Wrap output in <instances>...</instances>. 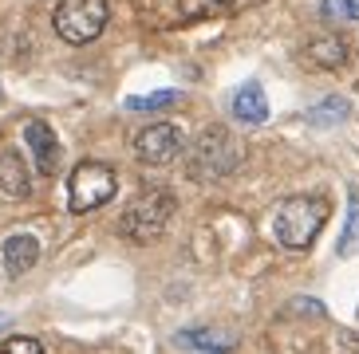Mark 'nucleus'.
<instances>
[{
  "mask_svg": "<svg viewBox=\"0 0 359 354\" xmlns=\"http://www.w3.org/2000/svg\"><path fill=\"white\" fill-rule=\"evenodd\" d=\"M355 248H359V189H351L348 193V220H344V232H339L336 252L348 260Z\"/></svg>",
  "mask_w": 359,
  "mask_h": 354,
  "instance_id": "15",
  "label": "nucleus"
},
{
  "mask_svg": "<svg viewBox=\"0 0 359 354\" xmlns=\"http://www.w3.org/2000/svg\"><path fill=\"white\" fill-rule=\"evenodd\" d=\"M245 162V146L225 126H205L190 146V177L194 181H222Z\"/></svg>",
  "mask_w": 359,
  "mask_h": 354,
  "instance_id": "2",
  "label": "nucleus"
},
{
  "mask_svg": "<svg viewBox=\"0 0 359 354\" xmlns=\"http://www.w3.org/2000/svg\"><path fill=\"white\" fill-rule=\"evenodd\" d=\"M4 323H8V319H4V315H0V327H4Z\"/></svg>",
  "mask_w": 359,
  "mask_h": 354,
  "instance_id": "19",
  "label": "nucleus"
},
{
  "mask_svg": "<svg viewBox=\"0 0 359 354\" xmlns=\"http://www.w3.org/2000/svg\"><path fill=\"white\" fill-rule=\"evenodd\" d=\"M174 343L198 354H229L233 351V334L229 331H178Z\"/></svg>",
  "mask_w": 359,
  "mask_h": 354,
  "instance_id": "13",
  "label": "nucleus"
},
{
  "mask_svg": "<svg viewBox=\"0 0 359 354\" xmlns=\"http://www.w3.org/2000/svg\"><path fill=\"white\" fill-rule=\"evenodd\" d=\"M237 0H135V12L154 28L166 24H194V20H217L233 12Z\"/></svg>",
  "mask_w": 359,
  "mask_h": 354,
  "instance_id": "6",
  "label": "nucleus"
},
{
  "mask_svg": "<svg viewBox=\"0 0 359 354\" xmlns=\"http://www.w3.org/2000/svg\"><path fill=\"white\" fill-rule=\"evenodd\" d=\"M327 213H332V205H327L324 197H316V193L285 197L273 213V236L280 240L288 252H308L312 244H316Z\"/></svg>",
  "mask_w": 359,
  "mask_h": 354,
  "instance_id": "1",
  "label": "nucleus"
},
{
  "mask_svg": "<svg viewBox=\"0 0 359 354\" xmlns=\"http://www.w3.org/2000/svg\"><path fill=\"white\" fill-rule=\"evenodd\" d=\"M182 94L178 91H154V94H135V99H127V111H162V106H174Z\"/></svg>",
  "mask_w": 359,
  "mask_h": 354,
  "instance_id": "17",
  "label": "nucleus"
},
{
  "mask_svg": "<svg viewBox=\"0 0 359 354\" xmlns=\"http://www.w3.org/2000/svg\"><path fill=\"white\" fill-rule=\"evenodd\" d=\"M107 20H111V4L107 0H60L55 4V36L64 43H91L103 36Z\"/></svg>",
  "mask_w": 359,
  "mask_h": 354,
  "instance_id": "4",
  "label": "nucleus"
},
{
  "mask_svg": "<svg viewBox=\"0 0 359 354\" xmlns=\"http://www.w3.org/2000/svg\"><path fill=\"white\" fill-rule=\"evenodd\" d=\"M304 59L320 71H339L348 63V43L339 36H316V40L304 43Z\"/></svg>",
  "mask_w": 359,
  "mask_h": 354,
  "instance_id": "11",
  "label": "nucleus"
},
{
  "mask_svg": "<svg viewBox=\"0 0 359 354\" xmlns=\"http://www.w3.org/2000/svg\"><path fill=\"white\" fill-rule=\"evenodd\" d=\"M32 193V177L24 169V157L16 150H4L0 154V197L4 201H20Z\"/></svg>",
  "mask_w": 359,
  "mask_h": 354,
  "instance_id": "9",
  "label": "nucleus"
},
{
  "mask_svg": "<svg viewBox=\"0 0 359 354\" xmlns=\"http://www.w3.org/2000/svg\"><path fill=\"white\" fill-rule=\"evenodd\" d=\"M0 354H43V343L32 334H12L0 343Z\"/></svg>",
  "mask_w": 359,
  "mask_h": 354,
  "instance_id": "18",
  "label": "nucleus"
},
{
  "mask_svg": "<svg viewBox=\"0 0 359 354\" xmlns=\"http://www.w3.org/2000/svg\"><path fill=\"white\" fill-rule=\"evenodd\" d=\"M170 217H174V193L170 189H142L118 217L123 236L135 244H154L166 232Z\"/></svg>",
  "mask_w": 359,
  "mask_h": 354,
  "instance_id": "3",
  "label": "nucleus"
},
{
  "mask_svg": "<svg viewBox=\"0 0 359 354\" xmlns=\"http://www.w3.org/2000/svg\"><path fill=\"white\" fill-rule=\"evenodd\" d=\"M348 115H351V103L339 99V94H332V99H324V103H316L308 111V122L312 126H339V122H348Z\"/></svg>",
  "mask_w": 359,
  "mask_h": 354,
  "instance_id": "14",
  "label": "nucleus"
},
{
  "mask_svg": "<svg viewBox=\"0 0 359 354\" xmlns=\"http://www.w3.org/2000/svg\"><path fill=\"white\" fill-rule=\"evenodd\" d=\"M115 189H118V177L107 162H79L67 177V208L79 213V217L95 213L115 197Z\"/></svg>",
  "mask_w": 359,
  "mask_h": 354,
  "instance_id": "5",
  "label": "nucleus"
},
{
  "mask_svg": "<svg viewBox=\"0 0 359 354\" xmlns=\"http://www.w3.org/2000/svg\"><path fill=\"white\" fill-rule=\"evenodd\" d=\"M182 146H186L182 142V130L170 122H154L147 130H138V138H135V154L147 166H170L182 154Z\"/></svg>",
  "mask_w": 359,
  "mask_h": 354,
  "instance_id": "7",
  "label": "nucleus"
},
{
  "mask_svg": "<svg viewBox=\"0 0 359 354\" xmlns=\"http://www.w3.org/2000/svg\"><path fill=\"white\" fill-rule=\"evenodd\" d=\"M233 118L245 126H257L269 118V99H264V91L257 83H245L241 91L233 94Z\"/></svg>",
  "mask_w": 359,
  "mask_h": 354,
  "instance_id": "12",
  "label": "nucleus"
},
{
  "mask_svg": "<svg viewBox=\"0 0 359 354\" xmlns=\"http://www.w3.org/2000/svg\"><path fill=\"white\" fill-rule=\"evenodd\" d=\"M24 142L32 146V157H36V169H40L43 177L55 174V166H60V138H55V130L43 118H32V122H24Z\"/></svg>",
  "mask_w": 359,
  "mask_h": 354,
  "instance_id": "8",
  "label": "nucleus"
},
{
  "mask_svg": "<svg viewBox=\"0 0 359 354\" xmlns=\"http://www.w3.org/2000/svg\"><path fill=\"white\" fill-rule=\"evenodd\" d=\"M36 260H40V240H36V236L16 232V236L4 240V271H8V276H24V271H32Z\"/></svg>",
  "mask_w": 359,
  "mask_h": 354,
  "instance_id": "10",
  "label": "nucleus"
},
{
  "mask_svg": "<svg viewBox=\"0 0 359 354\" xmlns=\"http://www.w3.org/2000/svg\"><path fill=\"white\" fill-rule=\"evenodd\" d=\"M320 16L332 24H359V0H320Z\"/></svg>",
  "mask_w": 359,
  "mask_h": 354,
  "instance_id": "16",
  "label": "nucleus"
}]
</instances>
